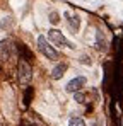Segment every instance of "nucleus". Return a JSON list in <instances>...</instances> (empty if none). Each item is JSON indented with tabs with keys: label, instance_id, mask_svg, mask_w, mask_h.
I'll return each mask as SVG.
<instances>
[{
	"label": "nucleus",
	"instance_id": "7ed1b4c3",
	"mask_svg": "<svg viewBox=\"0 0 123 126\" xmlns=\"http://www.w3.org/2000/svg\"><path fill=\"white\" fill-rule=\"evenodd\" d=\"M17 79H19V84L20 85H27L33 79V73H31V66L24 60L19 62V66H17Z\"/></svg>",
	"mask_w": 123,
	"mask_h": 126
},
{
	"label": "nucleus",
	"instance_id": "6e6552de",
	"mask_svg": "<svg viewBox=\"0 0 123 126\" xmlns=\"http://www.w3.org/2000/svg\"><path fill=\"white\" fill-rule=\"evenodd\" d=\"M68 126H85V121L82 118H79V116H74V118H70Z\"/></svg>",
	"mask_w": 123,
	"mask_h": 126
},
{
	"label": "nucleus",
	"instance_id": "9d476101",
	"mask_svg": "<svg viewBox=\"0 0 123 126\" xmlns=\"http://www.w3.org/2000/svg\"><path fill=\"white\" fill-rule=\"evenodd\" d=\"M79 62H81L82 65H87V66H91V65H92V62H91V58H89L87 55H82V56H81V60H79Z\"/></svg>",
	"mask_w": 123,
	"mask_h": 126
},
{
	"label": "nucleus",
	"instance_id": "1a4fd4ad",
	"mask_svg": "<svg viewBox=\"0 0 123 126\" xmlns=\"http://www.w3.org/2000/svg\"><path fill=\"white\" fill-rule=\"evenodd\" d=\"M48 17H50V22H51V24H53V26H55V24H58V22H60V14H58V12H57V10H51V12H50V16H48Z\"/></svg>",
	"mask_w": 123,
	"mask_h": 126
},
{
	"label": "nucleus",
	"instance_id": "39448f33",
	"mask_svg": "<svg viewBox=\"0 0 123 126\" xmlns=\"http://www.w3.org/2000/svg\"><path fill=\"white\" fill-rule=\"evenodd\" d=\"M65 19H67V24H68V29L72 32H79L81 29V17L77 14H70V12H65Z\"/></svg>",
	"mask_w": 123,
	"mask_h": 126
},
{
	"label": "nucleus",
	"instance_id": "9b49d317",
	"mask_svg": "<svg viewBox=\"0 0 123 126\" xmlns=\"http://www.w3.org/2000/svg\"><path fill=\"white\" fill-rule=\"evenodd\" d=\"M75 101H77V102H85V95H84V94H81V90H79V92H75Z\"/></svg>",
	"mask_w": 123,
	"mask_h": 126
},
{
	"label": "nucleus",
	"instance_id": "0eeeda50",
	"mask_svg": "<svg viewBox=\"0 0 123 126\" xmlns=\"http://www.w3.org/2000/svg\"><path fill=\"white\" fill-rule=\"evenodd\" d=\"M96 49H99V51H106L108 49V39L102 34V31L96 32Z\"/></svg>",
	"mask_w": 123,
	"mask_h": 126
},
{
	"label": "nucleus",
	"instance_id": "20e7f679",
	"mask_svg": "<svg viewBox=\"0 0 123 126\" xmlns=\"http://www.w3.org/2000/svg\"><path fill=\"white\" fill-rule=\"evenodd\" d=\"M85 84H87V79L81 75V77H75V79H72L68 84L65 85V90H67V92H70V94H75V92L82 90V89L85 87Z\"/></svg>",
	"mask_w": 123,
	"mask_h": 126
},
{
	"label": "nucleus",
	"instance_id": "423d86ee",
	"mask_svg": "<svg viewBox=\"0 0 123 126\" xmlns=\"http://www.w3.org/2000/svg\"><path fill=\"white\" fill-rule=\"evenodd\" d=\"M67 68H68V63H65V62L57 63V66L51 70V79L53 80H60L62 77H63V73L67 72Z\"/></svg>",
	"mask_w": 123,
	"mask_h": 126
},
{
	"label": "nucleus",
	"instance_id": "f257e3e1",
	"mask_svg": "<svg viewBox=\"0 0 123 126\" xmlns=\"http://www.w3.org/2000/svg\"><path fill=\"white\" fill-rule=\"evenodd\" d=\"M48 39H50V43H51L53 46H58V48H70V49L75 48L74 43L68 41L58 29H50V31H48Z\"/></svg>",
	"mask_w": 123,
	"mask_h": 126
},
{
	"label": "nucleus",
	"instance_id": "f03ea898",
	"mask_svg": "<svg viewBox=\"0 0 123 126\" xmlns=\"http://www.w3.org/2000/svg\"><path fill=\"white\" fill-rule=\"evenodd\" d=\"M38 49H40L48 60H51V62H57V60H58V53H57V49L46 41L44 36H38Z\"/></svg>",
	"mask_w": 123,
	"mask_h": 126
}]
</instances>
